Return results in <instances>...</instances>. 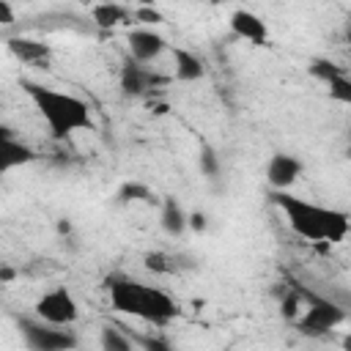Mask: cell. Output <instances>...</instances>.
<instances>
[{
    "mask_svg": "<svg viewBox=\"0 0 351 351\" xmlns=\"http://www.w3.org/2000/svg\"><path fill=\"white\" fill-rule=\"evenodd\" d=\"M274 206L285 214L291 230L307 241H324V244H340L348 230L351 222L343 211L329 208V206H318L310 203L304 197H296L291 192H271Z\"/></svg>",
    "mask_w": 351,
    "mask_h": 351,
    "instance_id": "1",
    "label": "cell"
},
{
    "mask_svg": "<svg viewBox=\"0 0 351 351\" xmlns=\"http://www.w3.org/2000/svg\"><path fill=\"white\" fill-rule=\"evenodd\" d=\"M107 293H110L112 310L140 318V321H148V324H167L178 315L176 302L165 291L137 282V280H129V277H110Z\"/></svg>",
    "mask_w": 351,
    "mask_h": 351,
    "instance_id": "2",
    "label": "cell"
},
{
    "mask_svg": "<svg viewBox=\"0 0 351 351\" xmlns=\"http://www.w3.org/2000/svg\"><path fill=\"white\" fill-rule=\"evenodd\" d=\"M25 93L30 96V101L36 104V110L41 112V118L47 121L52 137L63 140L74 132H82V129H90L93 121H90V110L82 99L71 96V93H63V90H52L47 85H38V82H22Z\"/></svg>",
    "mask_w": 351,
    "mask_h": 351,
    "instance_id": "3",
    "label": "cell"
},
{
    "mask_svg": "<svg viewBox=\"0 0 351 351\" xmlns=\"http://www.w3.org/2000/svg\"><path fill=\"white\" fill-rule=\"evenodd\" d=\"M291 285L302 293V299H304V304H307L304 313L296 318V329H299L302 335H307V337H321V335H329L337 324L346 321V310H343L337 302H332L329 296H321V293L304 288V285L296 282V280H291Z\"/></svg>",
    "mask_w": 351,
    "mask_h": 351,
    "instance_id": "4",
    "label": "cell"
},
{
    "mask_svg": "<svg viewBox=\"0 0 351 351\" xmlns=\"http://www.w3.org/2000/svg\"><path fill=\"white\" fill-rule=\"evenodd\" d=\"M19 329L30 351H74L77 348V335L66 326H55L41 318H22Z\"/></svg>",
    "mask_w": 351,
    "mask_h": 351,
    "instance_id": "5",
    "label": "cell"
},
{
    "mask_svg": "<svg viewBox=\"0 0 351 351\" xmlns=\"http://www.w3.org/2000/svg\"><path fill=\"white\" fill-rule=\"evenodd\" d=\"M36 318L55 324V326H71L80 318V304L71 296V291L66 288H55L49 293H44L36 302Z\"/></svg>",
    "mask_w": 351,
    "mask_h": 351,
    "instance_id": "6",
    "label": "cell"
},
{
    "mask_svg": "<svg viewBox=\"0 0 351 351\" xmlns=\"http://www.w3.org/2000/svg\"><path fill=\"white\" fill-rule=\"evenodd\" d=\"M167 82V77H162L159 71L137 63V60H126L121 66V88L126 96H143L154 88H162Z\"/></svg>",
    "mask_w": 351,
    "mask_h": 351,
    "instance_id": "7",
    "label": "cell"
},
{
    "mask_svg": "<svg viewBox=\"0 0 351 351\" xmlns=\"http://www.w3.org/2000/svg\"><path fill=\"white\" fill-rule=\"evenodd\" d=\"M165 47H167V41L154 27H134V30H129V52L143 66L156 60L165 52Z\"/></svg>",
    "mask_w": 351,
    "mask_h": 351,
    "instance_id": "8",
    "label": "cell"
},
{
    "mask_svg": "<svg viewBox=\"0 0 351 351\" xmlns=\"http://www.w3.org/2000/svg\"><path fill=\"white\" fill-rule=\"evenodd\" d=\"M302 176V162L291 154H274L269 159L266 167V181L274 192H288V186L296 184V178Z\"/></svg>",
    "mask_w": 351,
    "mask_h": 351,
    "instance_id": "9",
    "label": "cell"
},
{
    "mask_svg": "<svg viewBox=\"0 0 351 351\" xmlns=\"http://www.w3.org/2000/svg\"><path fill=\"white\" fill-rule=\"evenodd\" d=\"M230 30H233L239 38H247V41H252V44H266V38H269L266 22H263L258 14L247 11V8H239V11L230 14Z\"/></svg>",
    "mask_w": 351,
    "mask_h": 351,
    "instance_id": "10",
    "label": "cell"
},
{
    "mask_svg": "<svg viewBox=\"0 0 351 351\" xmlns=\"http://www.w3.org/2000/svg\"><path fill=\"white\" fill-rule=\"evenodd\" d=\"M36 159V154H33V148H27L25 143H19V140H14V134H11V129H0V170L3 173H8L11 167H19V165H27V162H33Z\"/></svg>",
    "mask_w": 351,
    "mask_h": 351,
    "instance_id": "11",
    "label": "cell"
},
{
    "mask_svg": "<svg viewBox=\"0 0 351 351\" xmlns=\"http://www.w3.org/2000/svg\"><path fill=\"white\" fill-rule=\"evenodd\" d=\"M8 49H11L22 63H30V66H41V63L49 60V44L38 41V38H25V36L8 38Z\"/></svg>",
    "mask_w": 351,
    "mask_h": 351,
    "instance_id": "12",
    "label": "cell"
},
{
    "mask_svg": "<svg viewBox=\"0 0 351 351\" xmlns=\"http://www.w3.org/2000/svg\"><path fill=\"white\" fill-rule=\"evenodd\" d=\"M173 63H176V80H181V82H195V80H200L206 74L203 60L195 52L181 49V47L173 49Z\"/></svg>",
    "mask_w": 351,
    "mask_h": 351,
    "instance_id": "13",
    "label": "cell"
},
{
    "mask_svg": "<svg viewBox=\"0 0 351 351\" xmlns=\"http://www.w3.org/2000/svg\"><path fill=\"white\" fill-rule=\"evenodd\" d=\"M162 228L170 236H181L189 228V214L178 206L176 197H165V203H162Z\"/></svg>",
    "mask_w": 351,
    "mask_h": 351,
    "instance_id": "14",
    "label": "cell"
},
{
    "mask_svg": "<svg viewBox=\"0 0 351 351\" xmlns=\"http://www.w3.org/2000/svg\"><path fill=\"white\" fill-rule=\"evenodd\" d=\"M90 16H93V22L101 27V30H110V27H115V25H123L129 16H134L126 5H118V3H99V5H93V11H90Z\"/></svg>",
    "mask_w": 351,
    "mask_h": 351,
    "instance_id": "15",
    "label": "cell"
},
{
    "mask_svg": "<svg viewBox=\"0 0 351 351\" xmlns=\"http://www.w3.org/2000/svg\"><path fill=\"white\" fill-rule=\"evenodd\" d=\"M99 343H101V351H134V340L121 326H112V324L101 326Z\"/></svg>",
    "mask_w": 351,
    "mask_h": 351,
    "instance_id": "16",
    "label": "cell"
},
{
    "mask_svg": "<svg viewBox=\"0 0 351 351\" xmlns=\"http://www.w3.org/2000/svg\"><path fill=\"white\" fill-rule=\"evenodd\" d=\"M302 304H304V299H302V293L291 285L288 291H285V296L280 299V313H282V318H299L302 315Z\"/></svg>",
    "mask_w": 351,
    "mask_h": 351,
    "instance_id": "17",
    "label": "cell"
},
{
    "mask_svg": "<svg viewBox=\"0 0 351 351\" xmlns=\"http://www.w3.org/2000/svg\"><path fill=\"white\" fill-rule=\"evenodd\" d=\"M118 197H121L123 203H134V200H151L154 195H151V189H148L145 184H140V181H126V184H121Z\"/></svg>",
    "mask_w": 351,
    "mask_h": 351,
    "instance_id": "18",
    "label": "cell"
},
{
    "mask_svg": "<svg viewBox=\"0 0 351 351\" xmlns=\"http://www.w3.org/2000/svg\"><path fill=\"white\" fill-rule=\"evenodd\" d=\"M143 263H145V269L154 271V274H170V271L176 269V263H173V258H170L167 252H148V255L143 258Z\"/></svg>",
    "mask_w": 351,
    "mask_h": 351,
    "instance_id": "19",
    "label": "cell"
},
{
    "mask_svg": "<svg viewBox=\"0 0 351 351\" xmlns=\"http://www.w3.org/2000/svg\"><path fill=\"white\" fill-rule=\"evenodd\" d=\"M129 337L140 346V351H173V346L159 335H137V332H132Z\"/></svg>",
    "mask_w": 351,
    "mask_h": 351,
    "instance_id": "20",
    "label": "cell"
},
{
    "mask_svg": "<svg viewBox=\"0 0 351 351\" xmlns=\"http://www.w3.org/2000/svg\"><path fill=\"white\" fill-rule=\"evenodd\" d=\"M310 74H313V77H318V80H324V82H332L335 77H340V66H335L332 60L315 58V60L310 63Z\"/></svg>",
    "mask_w": 351,
    "mask_h": 351,
    "instance_id": "21",
    "label": "cell"
},
{
    "mask_svg": "<svg viewBox=\"0 0 351 351\" xmlns=\"http://www.w3.org/2000/svg\"><path fill=\"white\" fill-rule=\"evenodd\" d=\"M329 85V96L335 99V101H343V104H351V80L348 77H335L332 82H326Z\"/></svg>",
    "mask_w": 351,
    "mask_h": 351,
    "instance_id": "22",
    "label": "cell"
},
{
    "mask_svg": "<svg viewBox=\"0 0 351 351\" xmlns=\"http://www.w3.org/2000/svg\"><path fill=\"white\" fill-rule=\"evenodd\" d=\"M197 162H200L203 176H208V178H217V176H219V156H217L211 148H203Z\"/></svg>",
    "mask_w": 351,
    "mask_h": 351,
    "instance_id": "23",
    "label": "cell"
},
{
    "mask_svg": "<svg viewBox=\"0 0 351 351\" xmlns=\"http://www.w3.org/2000/svg\"><path fill=\"white\" fill-rule=\"evenodd\" d=\"M132 14H134V19L143 22V25H159V22H165L162 11L154 8V5H140V8H134Z\"/></svg>",
    "mask_w": 351,
    "mask_h": 351,
    "instance_id": "24",
    "label": "cell"
},
{
    "mask_svg": "<svg viewBox=\"0 0 351 351\" xmlns=\"http://www.w3.org/2000/svg\"><path fill=\"white\" fill-rule=\"evenodd\" d=\"M206 214H200V211H195V214H189V228L195 230V233H203L206 230Z\"/></svg>",
    "mask_w": 351,
    "mask_h": 351,
    "instance_id": "25",
    "label": "cell"
},
{
    "mask_svg": "<svg viewBox=\"0 0 351 351\" xmlns=\"http://www.w3.org/2000/svg\"><path fill=\"white\" fill-rule=\"evenodd\" d=\"M0 22H3V25H11V22H14V8H11L5 0H0Z\"/></svg>",
    "mask_w": 351,
    "mask_h": 351,
    "instance_id": "26",
    "label": "cell"
},
{
    "mask_svg": "<svg viewBox=\"0 0 351 351\" xmlns=\"http://www.w3.org/2000/svg\"><path fill=\"white\" fill-rule=\"evenodd\" d=\"M11 277H14V271H11L8 266H3V271H0V280H3V282H8Z\"/></svg>",
    "mask_w": 351,
    "mask_h": 351,
    "instance_id": "27",
    "label": "cell"
},
{
    "mask_svg": "<svg viewBox=\"0 0 351 351\" xmlns=\"http://www.w3.org/2000/svg\"><path fill=\"white\" fill-rule=\"evenodd\" d=\"M58 230H60V233H69V230H71V225H69L66 219H60V222H58Z\"/></svg>",
    "mask_w": 351,
    "mask_h": 351,
    "instance_id": "28",
    "label": "cell"
},
{
    "mask_svg": "<svg viewBox=\"0 0 351 351\" xmlns=\"http://www.w3.org/2000/svg\"><path fill=\"white\" fill-rule=\"evenodd\" d=\"M343 346H346V348L351 351V337H346V340H343Z\"/></svg>",
    "mask_w": 351,
    "mask_h": 351,
    "instance_id": "29",
    "label": "cell"
}]
</instances>
